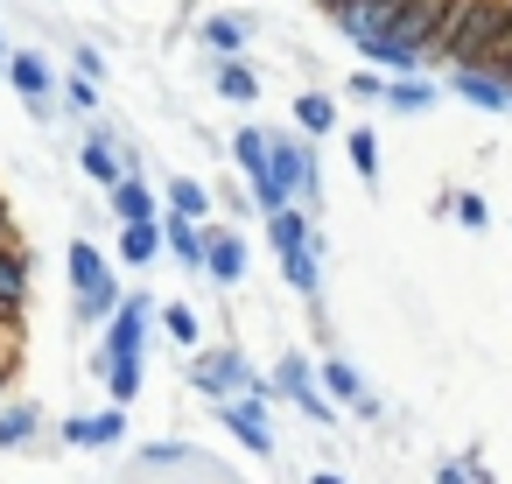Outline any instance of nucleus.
I'll list each match as a JSON object with an SVG mask.
<instances>
[{
    "label": "nucleus",
    "instance_id": "obj_1",
    "mask_svg": "<svg viewBox=\"0 0 512 484\" xmlns=\"http://www.w3.org/2000/svg\"><path fill=\"white\" fill-rule=\"evenodd\" d=\"M190 386H197V393H211V400H232V393H267V379H253V365H246L232 344H218V351H197V365H190Z\"/></svg>",
    "mask_w": 512,
    "mask_h": 484
},
{
    "label": "nucleus",
    "instance_id": "obj_2",
    "mask_svg": "<svg viewBox=\"0 0 512 484\" xmlns=\"http://www.w3.org/2000/svg\"><path fill=\"white\" fill-rule=\"evenodd\" d=\"M148 316H155V302H148V295H127V302L113 309L106 344H99V358H92V372H99V379H106V365H113V358H141V344H148Z\"/></svg>",
    "mask_w": 512,
    "mask_h": 484
},
{
    "label": "nucleus",
    "instance_id": "obj_3",
    "mask_svg": "<svg viewBox=\"0 0 512 484\" xmlns=\"http://www.w3.org/2000/svg\"><path fill=\"white\" fill-rule=\"evenodd\" d=\"M449 92L463 99V106H477V113H512V71L505 64H484V71H449Z\"/></svg>",
    "mask_w": 512,
    "mask_h": 484
},
{
    "label": "nucleus",
    "instance_id": "obj_4",
    "mask_svg": "<svg viewBox=\"0 0 512 484\" xmlns=\"http://www.w3.org/2000/svg\"><path fill=\"white\" fill-rule=\"evenodd\" d=\"M267 162H274V176L295 190V204H316V155H309V141L267 134Z\"/></svg>",
    "mask_w": 512,
    "mask_h": 484
},
{
    "label": "nucleus",
    "instance_id": "obj_5",
    "mask_svg": "<svg viewBox=\"0 0 512 484\" xmlns=\"http://www.w3.org/2000/svg\"><path fill=\"white\" fill-rule=\"evenodd\" d=\"M267 393H281V400H295L309 421H330V393H316V372H309V358H281L274 365V379H267Z\"/></svg>",
    "mask_w": 512,
    "mask_h": 484
},
{
    "label": "nucleus",
    "instance_id": "obj_6",
    "mask_svg": "<svg viewBox=\"0 0 512 484\" xmlns=\"http://www.w3.org/2000/svg\"><path fill=\"white\" fill-rule=\"evenodd\" d=\"M260 400L267 393H232V400H218V421L253 449V456H274V435H267V414H260Z\"/></svg>",
    "mask_w": 512,
    "mask_h": 484
},
{
    "label": "nucleus",
    "instance_id": "obj_7",
    "mask_svg": "<svg viewBox=\"0 0 512 484\" xmlns=\"http://www.w3.org/2000/svg\"><path fill=\"white\" fill-rule=\"evenodd\" d=\"M239 274H246V239H239L232 225H211V232H204V281L232 288Z\"/></svg>",
    "mask_w": 512,
    "mask_h": 484
},
{
    "label": "nucleus",
    "instance_id": "obj_8",
    "mask_svg": "<svg viewBox=\"0 0 512 484\" xmlns=\"http://www.w3.org/2000/svg\"><path fill=\"white\" fill-rule=\"evenodd\" d=\"M78 169H85V176H92L99 190H113L120 176H134V162L120 155V141H113L106 127H92V134H85V155H78Z\"/></svg>",
    "mask_w": 512,
    "mask_h": 484
},
{
    "label": "nucleus",
    "instance_id": "obj_9",
    "mask_svg": "<svg viewBox=\"0 0 512 484\" xmlns=\"http://www.w3.org/2000/svg\"><path fill=\"white\" fill-rule=\"evenodd\" d=\"M120 435H127V407H120V400H113L106 414H78V421H64V442H71V449H113Z\"/></svg>",
    "mask_w": 512,
    "mask_h": 484
},
{
    "label": "nucleus",
    "instance_id": "obj_10",
    "mask_svg": "<svg viewBox=\"0 0 512 484\" xmlns=\"http://www.w3.org/2000/svg\"><path fill=\"white\" fill-rule=\"evenodd\" d=\"M162 253H169L162 218H134V225H120V260H127V267H155Z\"/></svg>",
    "mask_w": 512,
    "mask_h": 484
},
{
    "label": "nucleus",
    "instance_id": "obj_11",
    "mask_svg": "<svg viewBox=\"0 0 512 484\" xmlns=\"http://www.w3.org/2000/svg\"><path fill=\"white\" fill-rule=\"evenodd\" d=\"M106 211H113L120 225H134V218H162V204H155V190H148L141 176H120V183L106 190Z\"/></svg>",
    "mask_w": 512,
    "mask_h": 484
},
{
    "label": "nucleus",
    "instance_id": "obj_12",
    "mask_svg": "<svg viewBox=\"0 0 512 484\" xmlns=\"http://www.w3.org/2000/svg\"><path fill=\"white\" fill-rule=\"evenodd\" d=\"M281 281H288L295 295H309V302H316V288H323V239H309V246L281 253Z\"/></svg>",
    "mask_w": 512,
    "mask_h": 484
},
{
    "label": "nucleus",
    "instance_id": "obj_13",
    "mask_svg": "<svg viewBox=\"0 0 512 484\" xmlns=\"http://www.w3.org/2000/svg\"><path fill=\"white\" fill-rule=\"evenodd\" d=\"M162 239H169V260H183L190 274H204V232H197V218L169 211V218H162Z\"/></svg>",
    "mask_w": 512,
    "mask_h": 484
},
{
    "label": "nucleus",
    "instance_id": "obj_14",
    "mask_svg": "<svg viewBox=\"0 0 512 484\" xmlns=\"http://www.w3.org/2000/svg\"><path fill=\"white\" fill-rule=\"evenodd\" d=\"M22 302H29V260L0 239V316H22Z\"/></svg>",
    "mask_w": 512,
    "mask_h": 484
},
{
    "label": "nucleus",
    "instance_id": "obj_15",
    "mask_svg": "<svg viewBox=\"0 0 512 484\" xmlns=\"http://www.w3.org/2000/svg\"><path fill=\"white\" fill-rule=\"evenodd\" d=\"M435 99H442V92H435L421 71H407V78H386V106H393V113H407V120H421Z\"/></svg>",
    "mask_w": 512,
    "mask_h": 484
},
{
    "label": "nucleus",
    "instance_id": "obj_16",
    "mask_svg": "<svg viewBox=\"0 0 512 484\" xmlns=\"http://www.w3.org/2000/svg\"><path fill=\"white\" fill-rule=\"evenodd\" d=\"M106 281H113L106 253H99L92 239H71V288H78V295H92V288H106Z\"/></svg>",
    "mask_w": 512,
    "mask_h": 484
},
{
    "label": "nucleus",
    "instance_id": "obj_17",
    "mask_svg": "<svg viewBox=\"0 0 512 484\" xmlns=\"http://www.w3.org/2000/svg\"><path fill=\"white\" fill-rule=\"evenodd\" d=\"M246 36H253V22H246V15H211V22H204L211 57H239V50H246Z\"/></svg>",
    "mask_w": 512,
    "mask_h": 484
},
{
    "label": "nucleus",
    "instance_id": "obj_18",
    "mask_svg": "<svg viewBox=\"0 0 512 484\" xmlns=\"http://www.w3.org/2000/svg\"><path fill=\"white\" fill-rule=\"evenodd\" d=\"M8 85H15L22 99H50V64H43L36 50H22V57H8Z\"/></svg>",
    "mask_w": 512,
    "mask_h": 484
},
{
    "label": "nucleus",
    "instance_id": "obj_19",
    "mask_svg": "<svg viewBox=\"0 0 512 484\" xmlns=\"http://www.w3.org/2000/svg\"><path fill=\"white\" fill-rule=\"evenodd\" d=\"M295 127H302L309 141L337 134V99H323V92H302V99H295Z\"/></svg>",
    "mask_w": 512,
    "mask_h": 484
},
{
    "label": "nucleus",
    "instance_id": "obj_20",
    "mask_svg": "<svg viewBox=\"0 0 512 484\" xmlns=\"http://www.w3.org/2000/svg\"><path fill=\"white\" fill-rule=\"evenodd\" d=\"M316 379H323V393H330V400H344V407H358V400H365V379H358V365H344V358H323V365H316Z\"/></svg>",
    "mask_w": 512,
    "mask_h": 484
},
{
    "label": "nucleus",
    "instance_id": "obj_21",
    "mask_svg": "<svg viewBox=\"0 0 512 484\" xmlns=\"http://www.w3.org/2000/svg\"><path fill=\"white\" fill-rule=\"evenodd\" d=\"M218 99H232V106H253V99H260V78H253L239 57H218Z\"/></svg>",
    "mask_w": 512,
    "mask_h": 484
},
{
    "label": "nucleus",
    "instance_id": "obj_22",
    "mask_svg": "<svg viewBox=\"0 0 512 484\" xmlns=\"http://www.w3.org/2000/svg\"><path fill=\"white\" fill-rule=\"evenodd\" d=\"M169 211H183V218L211 225V190H204L197 176H169Z\"/></svg>",
    "mask_w": 512,
    "mask_h": 484
},
{
    "label": "nucleus",
    "instance_id": "obj_23",
    "mask_svg": "<svg viewBox=\"0 0 512 484\" xmlns=\"http://www.w3.org/2000/svg\"><path fill=\"white\" fill-rule=\"evenodd\" d=\"M120 302H127V295H120V281H106V288L78 295V302H71V316H78V323H113V309H120Z\"/></svg>",
    "mask_w": 512,
    "mask_h": 484
},
{
    "label": "nucleus",
    "instance_id": "obj_24",
    "mask_svg": "<svg viewBox=\"0 0 512 484\" xmlns=\"http://www.w3.org/2000/svg\"><path fill=\"white\" fill-rule=\"evenodd\" d=\"M36 435V407L29 400H8V407H0V449H22Z\"/></svg>",
    "mask_w": 512,
    "mask_h": 484
},
{
    "label": "nucleus",
    "instance_id": "obj_25",
    "mask_svg": "<svg viewBox=\"0 0 512 484\" xmlns=\"http://www.w3.org/2000/svg\"><path fill=\"white\" fill-rule=\"evenodd\" d=\"M344 148H351V169H358L365 183H379V134H372V127H351Z\"/></svg>",
    "mask_w": 512,
    "mask_h": 484
},
{
    "label": "nucleus",
    "instance_id": "obj_26",
    "mask_svg": "<svg viewBox=\"0 0 512 484\" xmlns=\"http://www.w3.org/2000/svg\"><path fill=\"white\" fill-rule=\"evenodd\" d=\"M162 323H169V337H176V344H197V337H204V323H197V309H190V302H169V309H162Z\"/></svg>",
    "mask_w": 512,
    "mask_h": 484
},
{
    "label": "nucleus",
    "instance_id": "obj_27",
    "mask_svg": "<svg viewBox=\"0 0 512 484\" xmlns=\"http://www.w3.org/2000/svg\"><path fill=\"white\" fill-rule=\"evenodd\" d=\"M449 218L470 225V232H484V225H491V204H484V197H449Z\"/></svg>",
    "mask_w": 512,
    "mask_h": 484
},
{
    "label": "nucleus",
    "instance_id": "obj_28",
    "mask_svg": "<svg viewBox=\"0 0 512 484\" xmlns=\"http://www.w3.org/2000/svg\"><path fill=\"white\" fill-rule=\"evenodd\" d=\"M351 99H379V106H386V71H379V64L351 71Z\"/></svg>",
    "mask_w": 512,
    "mask_h": 484
},
{
    "label": "nucleus",
    "instance_id": "obj_29",
    "mask_svg": "<svg viewBox=\"0 0 512 484\" xmlns=\"http://www.w3.org/2000/svg\"><path fill=\"white\" fill-rule=\"evenodd\" d=\"M64 106L71 113H99V78H71L64 85Z\"/></svg>",
    "mask_w": 512,
    "mask_h": 484
},
{
    "label": "nucleus",
    "instance_id": "obj_30",
    "mask_svg": "<svg viewBox=\"0 0 512 484\" xmlns=\"http://www.w3.org/2000/svg\"><path fill=\"white\" fill-rule=\"evenodd\" d=\"M78 78H106V57H99V50H92V43H85V50H78Z\"/></svg>",
    "mask_w": 512,
    "mask_h": 484
},
{
    "label": "nucleus",
    "instance_id": "obj_31",
    "mask_svg": "<svg viewBox=\"0 0 512 484\" xmlns=\"http://www.w3.org/2000/svg\"><path fill=\"white\" fill-rule=\"evenodd\" d=\"M309 484H344V477H337V470H316V477H309Z\"/></svg>",
    "mask_w": 512,
    "mask_h": 484
},
{
    "label": "nucleus",
    "instance_id": "obj_32",
    "mask_svg": "<svg viewBox=\"0 0 512 484\" xmlns=\"http://www.w3.org/2000/svg\"><path fill=\"white\" fill-rule=\"evenodd\" d=\"M0 239H8V204H0Z\"/></svg>",
    "mask_w": 512,
    "mask_h": 484
},
{
    "label": "nucleus",
    "instance_id": "obj_33",
    "mask_svg": "<svg viewBox=\"0 0 512 484\" xmlns=\"http://www.w3.org/2000/svg\"><path fill=\"white\" fill-rule=\"evenodd\" d=\"M323 8H330V15H337V8H344V0H323Z\"/></svg>",
    "mask_w": 512,
    "mask_h": 484
}]
</instances>
